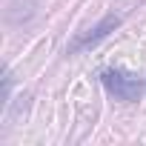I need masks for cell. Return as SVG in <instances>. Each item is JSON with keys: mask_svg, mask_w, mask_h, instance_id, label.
<instances>
[{"mask_svg": "<svg viewBox=\"0 0 146 146\" xmlns=\"http://www.w3.org/2000/svg\"><path fill=\"white\" fill-rule=\"evenodd\" d=\"M120 26V17L117 15H106L98 26H92V29H86V32H80L75 40H72L69 46H66V52L69 54H78V52H86V49H92V46H98L103 37H109L115 29Z\"/></svg>", "mask_w": 146, "mask_h": 146, "instance_id": "2", "label": "cell"}, {"mask_svg": "<svg viewBox=\"0 0 146 146\" xmlns=\"http://www.w3.org/2000/svg\"><path fill=\"white\" fill-rule=\"evenodd\" d=\"M100 83H103L106 92H109L115 100H120V103H135V100H140V95H143V83H140L135 75H129L126 69H103V72H100Z\"/></svg>", "mask_w": 146, "mask_h": 146, "instance_id": "1", "label": "cell"}]
</instances>
